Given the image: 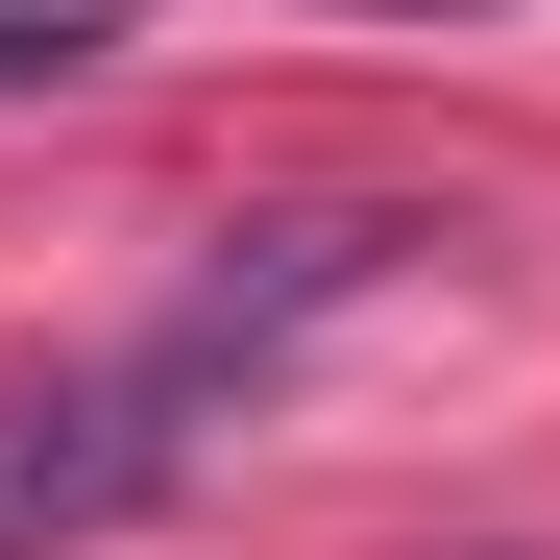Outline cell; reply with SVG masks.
I'll return each mask as SVG.
<instances>
[{"label": "cell", "mask_w": 560, "mask_h": 560, "mask_svg": "<svg viewBox=\"0 0 560 560\" xmlns=\"http://www.w3.org/2000/svg\"><path fill=\"white\" fill-rule=\"evenodd\" d=\"M390 244L415 220H220V268H196V293H171L147 341H98V365H25V390H0V560H73V536H122L147 488H171V463H196L244 390H268V365H293L341 293H390Z\"/></svg>", "instance_id": "obj_1"}, {"label": "cell", "mask_w": 560, "mask_h": 560, "mask_svg": "<svg viewBox=\"0 0 560 560\" xmlns=\"http://www.w3.org/2000/svg\"><path fill=\"white\" fill-rule=\"evenodd\" d=\"M98 49H122V25H73V0H0V98H73Z\"/></svg>", "instance_id": "obj_2"}, {"label": "cell", "mask_w": 560, "mask_h": 560, "mask_svg": "<svg viewBox=\"0 0 560 560\" xmlns=\"http://www.w3.org/2000/svg\"><path fill=\"white\" fill-rule=\"evenodd\" d=\"M415 25H439V0H415Z\"/></svg>", "instance_id": "obj_3"}]
</instances>
